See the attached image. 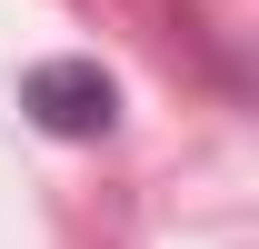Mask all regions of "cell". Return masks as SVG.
<instances>
[{
	"label": "cell",
	"instance_id": "cell-1",
	"mask_svg": "<svg viewBox=\"0 0 259 249\" xmlns=\"http://www.w3.org/2000/svg\"><path fill=\"white\" fill-rule=\"evenodd\" d=\"M20 110H30L50 140H110L120 90H110V70H100V60H40L30 80H20Z\"/></svg>",
	"mask_w": 259,
	"mask_h": 249
}]
</instances>
